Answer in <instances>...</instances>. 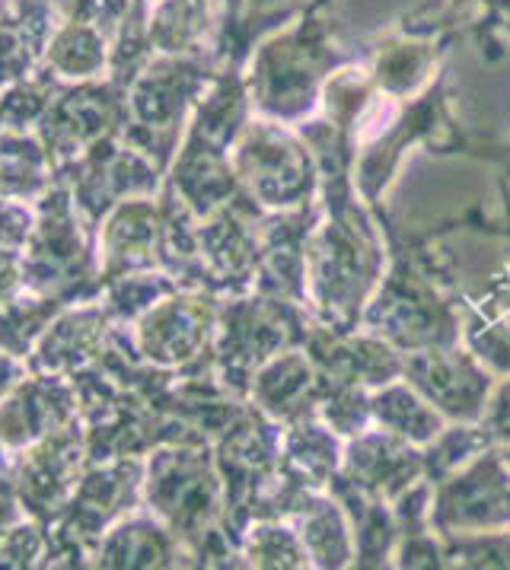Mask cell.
<instances>
[{
  "mask_svg": "<svg viewBox=\"0 0 510 570\" xmlns=\"http://www.w3.org/2000/svg\"><path fill=\"white\" fill-rule=\"evenodd\" d=\"M325 214L306 243V284L316 316L339 328H361L364 306L383 281L386 249L371 220V205L357 202L354 176L345 169L323 173Z\"/></svg>",
  "mask_w": 510,
  "mask_h": 570,
  "instance_id": "cell-1",
  "label": "cell"
},
{
  "mask_svg": "<svg viewBox=\"0 0 510 570\" xmlns=\"http://www.w3.org/2000/svg\"><path fill=\"white\" fill-rule=\"evenodd\" d=\"M325 7L328 0H310L297 13V23L272 32L255 46L246 90L249 102L268 121H303L323 99L325 80L349 65L332 39Z\"/></svg>",
  "mask_w": 510,
  "mask_h": 570,
  "instance_id": "cell-2",
  "label": "cell"
},
{
  "mask_svg": "<svg viewBox=\"0 0 510 570\" xmlns=\"http://www.w3.org/2000/svg\"><path fill=\"white\" fill-rule=\"evenodd\" d=\"M424 246H402L393 236L390 272L380 281V294L364 306L361 325L386 338L402 354L424 347L460 344V306L443 297Z\"/></svg>",
  "mask_w": 510,
  "mask_h": 570,
  "instance_id": "cell-3",
  "label": "cell"
},
{
  "mask_svg": "<svg viewBox=\"0 0 510 570\" xmlns=\"http://www.w3.org/2000/svg\"><path fill=\"white\" fill-rule=\"evenodd\" d=\"M233 173L258 207L294 210L313 202L323 183L320 163L303 137L287 135L278 121H253L243 128L233 154Z\"/></svg>",
  "mask_w": 510,
  "mask_h": 570,
  "instance_id": "cell-4",
  "label": "cell"
},
{
  "mask_svg": "<svg viewBox=\"0 0 510 570\" xmlns=\"http://www.w3.org/2000/svg\"><path fill=\"white\" fill-rule=\"evenodd\" d=\"M510 525V462L501 450L472 456L434 484L431 529L447 535L501 532Z\"/></svg>",
  "mask_w": 510,
  "mask_h": 570,
  "instance_id": "cell-5",
  "label": "cell"
},
{
  "mask_svg": "<svg viewBox=\"0 0 510 570\" xmlns=\"http://www.w3.org/2000/svg\"><path fill=\"white\" fill-rule=\"evenodd\" d=\"M434 144V147H460L465 150L463 135L453 128V118L447 115V77H438L428 83V90L418 96L412 106H405V112L395 118V125L386 128V135H380L367 150H357L354 157V188L364 198V205L373 210L383 202L386 185L393 183V173L402 154L412 144Z\"/></svg>",
  "mask_w": 510,
  "mask_h": 570,
  "instance_id": "cell-6",
  "label": "cell"
},
{
  "mask_svg": "<svg viewBox=\"0 0 510 570\" xmlns=\"http://www.w3.org/2000/svg\"><path fill=\"white\" fill-rule=\"evenodd\" d=\"M150 503L179 539L186 535L188 546L198 548L205 539H217L220 532H214V520L220 513V479L214 475L210 450H179L154 459Z\"/></svg>",
  "mask_w": 510,
  "mask_h": 570,
  "instance_id": "cell-7",
  "label": "cell"
},
{
  "mask_svg": "<svg viewBox=\"0 0 510 570\" xmlns=\"http://www.w3.org/2000/svg\"><path fill=\"white\" fill-rule=\"evenodd\" d=\"M402 380L443 417L460 424H479L494 392L491 370L482 366L472 351H460L457 344L402 354Z\"/></svg>",
  "mask_w": 510,
  "mask_h": 570,
  "instance_id": "cell-8",
  "label": "cell"
},
{
  "mask_svg": "<svg viewBox=\"0 0 510 570\" xmlns=\"http://www.w3.org/2000/svg\"><path fill=\"white\" fill-rule=\"evenodd\" d=\"M339 475L367 498L393 503L405 488L424 479V453L393 431H364L351 440Z\"/></svg>",
  "mask_w": 510,
  "mask_h": 570,
  "instance_id": "cell-9",
  "label": "cell"
},
{
  "mask_svg": "<svg viewBox=\"0 0 510 570\" xmlns=\"http://www.w3.org/2000/svg\"><path fill=\"white\" fill-rule=\"evenodd\" d=\"M325 389H328V376L323 370L310 361L303 347H291L255 370L249 399L262 414L291 428L306 417H320Z\"/></svg>",
  "mask_w": 510,
  "mask_h": 570,
  "instance_id": "cell-10",
  "label": "cell"
},
{
  "mask_svg": "<svg viewBox=\"0 0 510 570\" xmlns=\"http://www.w3.org/2000/svg\"><path fill=\"white\" fill-rule=\"evenodd\" d=\"M450 39L453 32L431 29L424 23L405 26L399 36L383 39L373 48L371 68H367L376 90L395 102H405L409 96H415L424 83H431Z\"/></svg>",
  "mask_w": 510,
  "mask_h": 570,
  "instance_id": "cell-11",
  "label": "cell"
},
{
  "mask_svg": "<svg viewBox=\"0 0 510 570\" xmlns=\"http://www.w3.org/2000/svg\"><path fill=\"white\" fill-rule=\"evenodd\" d=\"M217 306L210 297H176L140 322V347L150 361L183 364L195 354H208L210 325Z\"/></svg>",
  "mask_w": 510,
  "mask_h": 570,
  "instance_id": "cell-12",
  "label": "cell"
},
{
  "mask_svg": "<svg viewBox=\"0 0 510 570\" xmlns=\"http://www.w3.org/2000/svg\"><path fill=\"white\" fill-rule=\"evenodd\" d=\"M371 411L380 428L412 440L415 446H431L447 431L441 411L434 409L428 399H421L409 383L395 386L393 380L386 386L371 389Z\"/></svg>",
  "mask_w": 510,
  "mask_h": 570,
  "instance_id": "cell-13",
  "label": "cell"
},
{
  "mask_svg": "<svg viewBox=\"0 0 510 570\" xmlns=\"http://www.w3.org/2000/svg\"><path fill=\"white\" fill-rule=\"evenodd\" d=\"M301 539L310 561L320 568H349L354 558V532L342 503L313 494L301 510Z\"/></svg>",
  "mask_w": 510,
  "mask_h": 570,
  "instance_id": "cell-14",
  "label": "cell"
},
{
  "mask_svg": "<svg viewBox=\"0 0 510 570\" xmlns=\"http://www.w3.org/2000/svg\"><path fill=\"white\" fill-rule=\"evenodd\" d=\"M210 3L214 0H160L147 23L150 48H160L163 55H202L214 29Z\"/></svg>",
  "mask_w": 510,
  "mask_h": 570,
  "instance_id": "cell-15",
  "label": "cell"
},
{
  "mask_svg": "<svg viewBox=\"0 0 510 570\" xmlns=\"http://www.w3.org/2000/svg\"><path fill=\"white\" fill-rule=\"evenodd\" d=\"M243 554L255 568H306V564H313L301 532L284 525V520H258L243 535Z\"/></svg>",
  "mask_w": 510,
  "mask_h": 570,
  "instance_id": "cell-16",
  "label": "cell"
},
{
  "mask_svg": "<svg viewBox=\"0 0 510 570\" xmlns=\"http://www.w3.org/2000/svg\"><path fill=\"white\" fill-rule=\"evenodd\" d=\"M169 558H173L169 535L150 523L118 529L116 539L109 542V551L102 548L106 564H169Z\"/></svg>",
  "mask_w": 510,
  "mask_h": 570,
  "instance_id": "cell-17",
  "label": "cell"
},
{
  "mask_svg": "<svg viewBox=\"0 0 510 570\" xmlns=\"http://www.w3.org/2000/svg\"><path fill=\"white\" fill-rule=\"evenodd\" d=\"M310 0H246V13L239 20V29L233 32V39L217 51L220 65H243V55L249 51L255 39V29L268 23H278L291 13H301Z\"/></svg>",
  "mask_w": 510,
  "mask_h": 570,
  "instance_id": "cell-18",
  "label": "cell"
},
{
  "mask_svg": "<svg viewBox=\"0 0 510 570\" xmlns=\"http://www.w3.org/2000/svg\"><path fill=\"white\" fill-rule=\"evenodd\" d=\"M447 558L465 568H510V529L479 535H447Z\"/></svg>",
  "mask_w": 510,
  "mask_h": 570,
  "instance_id": "cell-19",
  "label": "cell"
},
{
  "mask_svg": "<svg viewBox=\"0 0 510 570\" xmlns=\"http://www.w3.org/2000/svg\"><path fill=\"white\" fill-rule=\"evenodd\" d=\"M469 344L482 364L510 376V328L504 322L475 320L469 325Z\"/></svg>",
  "mask_w": 510,
  "mask_h": 570,
  "instance_id": "cell-20",
  "label": "cell"
},
{
  "mask_svg": "<svg viewBox=\"0 0 510 570\" xmlns=\"http://www.w3.org/2000/svg\"><path fill=\"white\" fill-rule=\"evenodd\" d=\"M482 428L491 434L494 443H510V383L491 392Z\"/></svg>",
  "mask_w": 510,
  "mask_h": 570,
  "instance_id": "cell-21",
  "label": "cell"
},
{
  "mask_svg": "<svg viewBox=\"0 0 510 570\" xmlns=\"http://www.w3.org/2000/svg\"><path fill=\"white\" fill-rule=\"evenodd\" d=\"M472 7H482L488 17L501 20V17H504V13L510 10V0H450V10H457V13H460L463 20H465V13H469Z\"/></svg>",
  "mask_w": 510,
  "mask_h": 570,
  "instance_id": "cell-22",
  "label": "cell"
},
{
  "mask_svg": "<svg viewBox=\"0 0 510 570\" xmlns=\"http://www.w3.org/2000/svg\"><path fill=\"white\" fill-rule=\"evenodd\" d=\"M504 456H508V462H510V450H504Z\"/></svg>",
  "mask_w": 510,
  "mask_h": 570,
  "instance_id": "cell-23",
  "label": "cell"
},
{
  "mask_svg": "<svg viewBox=\"0 0 510 570\" xmlns=\"http://www.w3.org/2000/svg\"><path fill=\"white\" fill-rule=\"evenodd\" d=\"M504 26H508V29H510V20H508V23H504Z\"/></svg>",
  "mask_w": 510,
  "mask_h": 570,
  "instance_id": "cell-24",
  "label": "cell"
}]
</instances>
